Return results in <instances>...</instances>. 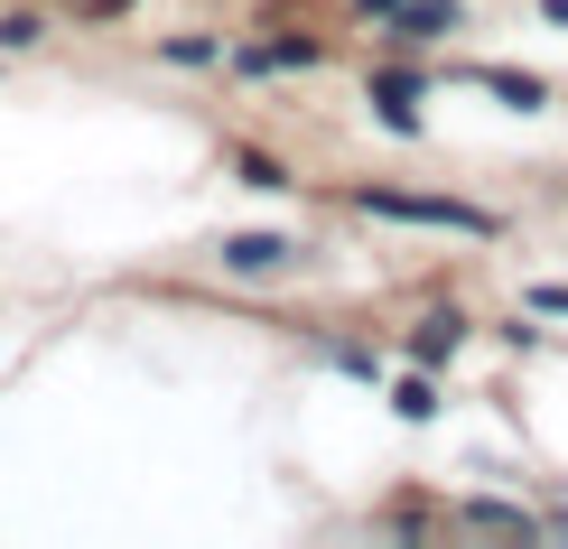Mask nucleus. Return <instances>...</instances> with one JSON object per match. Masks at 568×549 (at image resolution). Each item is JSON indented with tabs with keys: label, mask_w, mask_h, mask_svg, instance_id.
I'll list each match as a JSON object with an SVG mask.
<instances>
[{
	"label": "nucleus",
	"mask_w": 568,
	"mask_h": 549,
	"mask_svg": "<svg viewBox=\"0 0 568 549\" xmlns=\"http://www.w3.org/2000/svg\"><path fill=\"white\" fill-rule=\"evenodd\" d=\"M373 214H392V224H438V233H494L485 205H457V196H392V186H373L364 196Z\"/></svg>",
	"instance_id": "obj_1"
},
{
	"label": "nucleus",
	"mask_w": 568,
	"mask_h": 549,
	"mask_svg": "<svg viewBox=\"0 0 568 549\" xmlns=\"http://www.w3.org/2000/svg\"><path fill=\"white\" fill-rule=\"evenodd\" d=\"M373 112H383L400 140L419 131V75H410V65H383V75H373Z\"/></svg>",
	"instance_id": "obj_2"
},
{
	"label": "nucleus",
	"mask_w": 568,
	"mask_h": 549,
	"mask_svg": "<svg viewBox=\"0 0 568 549\" xmlns=\"http://www.w3.org/2000/svg\"><path fill=\"white\" fill-rule=\"evenodd\" d=\"M290 252H298L290 233H224V271H252V279H262V271H280Z\"/></svg>",
	"instance_id": "obj_3"
},
{
	"label": "nucleus",
	"mask_w": 568,
	"mask_h": 549,
	"mask_svg": "<svg viewBox=\"0 0 568 549\" xmlns=\"http://www.w3.org/2000/svg\"><path fill=\"white\" fill-rule=\"evenodd\" d=\"M457 19H466L457 0H410V10L392 19V38H410V47H429V38H447V29H457Z\"/></svg>",
	"instance_id": "obj_4"
},
{
	"label": "nucleus",
	"mask_w": 568,
	"mask_h": 549,
	"mask_svg": "<svg viewBox=\"0 0 568 549\" xmlns=\"http://www.w3.org/2000/svg\"><path fill=\"white\" fill-rule=\"evenodd\" d=\"M457 345H466V317H457V307H438V317H419V336H410V364H447Z\"/></svg>",
	"instance_id": "obj_5"
},
{
	"label": "nucleus",
	"mask_w": 568,
	"mask_h": 549,
	"mask_svg": "<svg viewBox=\"0 0 568 549\" xmlns=\"http://www.w3.org/2000/svg\"><path fill=\"white\" fill-rule=\"evenodd\" d=\"M476 84L494 93V103H513V112H531V103H550V84H540V75H513V65H485Z\"/></svg>",
	"instance_id": "obj_6"
},
{
	"label": "nucleus",
	"mask_w": 568,
	"mask_h": 549,
	"mask_svg": "<svg viewBox=\"0 0 568 549\" xmlns=\"http://www.w3.org/2000/svg\"><path fill=\"white\" fill-rule=\"evenodd\" d=\"M252 75H262V65H317V38H271V47H252Z\"/></svg>",
	"instance_id": "obj_7"
},
{
	"label": "nucleus",
	"mask_w": 568,
	"mask_h": 549,
	"mask_svg": "<svg viewBox=\"0 0 568 549\" xmlns=\"http://www.w3.org/2000/svg\"><path fill=\"white\" fill-rule=\"evenodd\" d=\"M392 410H400V419H438V392H429V382L410 373V382H400V392H392Z\"/></svg>",
	"instance_id": "obj_8"
},
{
	"label": "nucleus",
	"mask_w": 568,
	"mask_h": 549,
	"mask_svg": "<svg viewBox=\"0 0 568 549\" xmlns=\"http://www.w3.org/2000/svg\"><path fill=\"white\" fill-rule=\"evenodd\" d=\"M233 169H243V186H290V177H280V169H271L262 150H243V159H233Z\"/></svg>",
	"instance_id": "obj_9"
},
{
	"label": "nucleus",
	"mask_w": 568,
	"mask_h": 549,
	"mask_svg": "<svg viewBox=\"0 0 568 549\" xmlns=\"http://www.w3.org/2000/svg\"><path fill=\"white\" fill-rule=\"evenodd\" d=\"M29 38H38V19H29V10H0V47H29Z\"/></svg>",
	"instance_id": "obj_10"
},
{
	"label": "nucleus",
	"mask_w": 568,
	"mask_h": 549,
	"mask_svg": "<svg viewBox=\"0 0 568 549\" xmlns=\"http://www.w3.org/2000/svg\"><path fill=\"white\" fill-rule=\"evenodd\" d=\"M400 10H410V0H364V19H400Z\"/></svg>",
	"instance_id": "obj_11"
},
{
	"label": "nucleus",
	"mask_w": 568,
	"mask_h": 549,
	"mask_svg": "<svg viewBox=\"0 0 568 549\" xmlns=\"http://www.w3.org/2000/svg\"><path fill=\"white\" fill-rule=\"evenodd\" d=\"M84 10H93V19H112V10H131V0H84Z\"/></svg>",
	"instance_id": "obj_12"
}]
</instances>
